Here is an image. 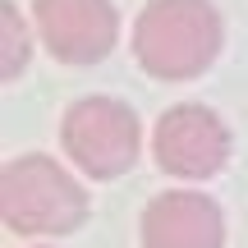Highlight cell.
<instances>
[{
    "label": "cell",
    "instance_id": "cell-1",
    "mask_svg": "<svg viewBox=\"0 0 248 248\" xmlns=\"http://www.w3.org/2000/svg\"><path fill=\"white\" fill-rule=\"evenodd\" d=\"M225 28L212 0H152L133 23V60L161 83H188L212 69Z\"/></svg>",
    "mask_w": 248,
    "mask_h": 248
},
{
    "label": "cell",
    "instance_id": "cell-2",
    "mask_svg": "<svg viewBox=\"0 0 248 248\" xmlns=\"http://www.w3.org/2000/svg\"><path fill=\"white\" fill-rule=\"evenodd\" d=\"M0 216L14 234H74L88 221V188L69 175L55 156L28 152L5 161L0 170Z\"/></svg>",
    "mask_w": 248,
    "mask_h": 248
},
{
    "label": "cell",
    "instance_id": "cell-3",
    "mask_svg": "<svg viewBox=\"0 0 248 248\" xmlns=\"http://www.w3.org/2000/svg\"><path fill=\"white\" fill-rule=\"evenodd\" d=\"M60 147L83 175L120 179L133 170L142 147V129L133 106L115 97H78L60 120Z\"/></svg>",
    "mask_w": 248,
    "mask_h": 248
},
{
    "label": "cell",
    "instance_id": "cell-4",
    "mask_svg": "<svg viewBox=\"0 0 248 248\" xmlns=\"http://www.w3.org/2000/svg\"><path fill=\"white\" fill-rule=\"evenodd\" d=\"M152 156L175 179H212L230 161V129L216 110L198 101L170 106L152 129Z\"/></svg>",
    "mask_w": 248,
    "mask_h": 248
},
{
    "label": "cell",
    "instance_id": "cell-5",
    "mask_svg": "<svg viewBox=\"0 0 248 248\" xmlns=\"http://www.w3.org/2000/svg\"><path fill=\"white\" fill-rule=\"evenodd\" d=\"M37 37L60 64H97L120 42V14L110 0H32Z\"/></svg>",
    "mask_w": 248,
    "mask_h": 248
},
{
    "label": "cell",
    "instance_id": "cell-6",
    "mask_svg": "<svg viewBox=\"0 0 248 248\" xmlns=\"http://www.w3.org/2000/svg\"><path fill=\"white\" fill-rule=\"evenodd\" d=\"M225 216L216 198L193 188L156 193L142 212V248H221Z\"/></svg>",
    "mask_w": 248,
    "mask_h": 248
},
{
    "label": "cell",
    "instance_id": "cell-7",
    "mask_svg": "<svg viewBox=\"0 0 248 248\" xmlns=\"http://www.w3.org/2000/svg\"><path fill=\"white\" fill-rule=\"evenodd\" d=\"M0 23H5V64H0V74H5V83H14L23 74L28 55H32V42H28L23 14H18L14 0H0Z\"/></svg>",
    "mask_w": 248,
    "mask_h": 248
}]
</instances>
